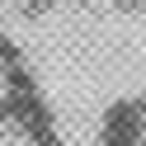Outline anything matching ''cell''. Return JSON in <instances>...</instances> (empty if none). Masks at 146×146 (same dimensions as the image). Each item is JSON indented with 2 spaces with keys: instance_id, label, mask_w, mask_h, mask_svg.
I'll list each match as a JSON object with an SVG mask.
<instances>
[{
  "instance_id": "obj_1",
  "label": "cell",
  "mask_w": 146,
  "mask_h": 146,
  "mask_svg": "<svg viewBox=\"0 0 146 146\" xmlns=\"http://www.w3.org/2000/svg\"><path fill=\"white\" fill-rule=\"evenodd\" d=\"M113 10H127V14H137V10H146V0H108Z\"/></svg>"
}]
</instances>
